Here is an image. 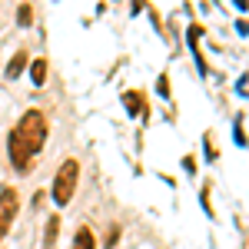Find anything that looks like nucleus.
<instances>
[{"mask_svg":"<svg viewBox=\"0 0 249 249\" xmlns=\"http://www.w3.org/2000/svg\"><path fill=\"white\" fill-rule=\"evenodd\" d=\"M73 249H96V236H93L90 226H80L73 232Z\"/></svg>","mask_w":249,"mask_h":249,"instance_id":"obj_6","label":"nucleus"},{"mask_svg":"<svg viewBox=\"0 0 249 249\" xmlns=\"http://www.w3.org/2000/svg\"><path fill=\"white\" fill-rule=\"evenodd\" d=\"M30 17H34V10H30V3H20V7H17V23H20V27H30V23H34Z\"/></svg>","mask_w":249,"mask_h":249,"instance_id":"obj_10","label":"nucleus"},{"mask_svg":"<svg viewBox=\"0 0 249 249\" xmlns=\"http://www.w3.org/2000/svg\"><path fill=\"white\" fill-rule=\"evenodd\" d=\"M47 136H50V126H47V116L40 113V110H27V113L20 116L17 126L7 136V153H10L14 170H20V173L30 170V163L43 150Z\"/></svg>","mask_w":249,"mask_h":249,"instance_id":"obj_1","label":"nucleus"},{"mask_svg":"<svg viewBox=\"0 0 249 249\" xmlns=\"http://www.w3.org/2000/svg\"><path fill=\"white\" fill-rule=\"evenodd\" d=\"M199 34H203V27H199V23H193L186 37H190V50H193V57H196V67H199V73H210L206 60H203V53H199Z\"/></svg>","mask_w":249,"mask_h":249,"instance_id":"obj_4","label":"nucleus"},{"mask_svg":"<svg viewBox=\"0 0 249 249\" xmlns=\"http://www.w3.org/2000/svg\"><path fill=\"white\" fill-rule=\"evenodd\" d=\"M156 93L163 96V100H170V77H166V73L156 80Z\"/></svg>","mask_w":249,"mask_h":249,"instance_id":"obj_11","label":"nucleus"},{"mask_svg":"<svg viewBox=\"0 0 249 249\" xmlns=\"http://www.w3.org/2000/svg\"><path fill=\"white\" fill-rule=\"evenodd\" d=\"M30 80H34V87H43V80H47V60L43 57L30 63Z\"/></svg>","mask_w":249,"mask_h":249,"instance_id":"obj_8","label":"nucleus"},{"mask_svg":"<svg viewBox=\"0 0 249 249\" xmlns=\"http://www.w3.org/2000/svg\"><path fill=\"white\" fill-rule=\"evenodd\" d=\"M123 107H126L130 116H136L143 110V93H140V90H126V93H123Z\"/></svg>","mask_w":249,"mask_h":249,"instance_id":"obj_7","label":"nucleus"},{"mask_svg":"<svg viewBox=\"0 0 249 249\" xmlns=\"http://www.w3.org/2000/svg\"><path fill=\"white\" fill-rule=\"evenodd\" d=\"M116 239H120V226H110L107 239H103V246H107V249H113V246H116Z\"/></svg>","mask_w":249,"mask_h":249,"instance_id":"obj_12","label":"nucleus"},{"mask_svg":"<svg viewBox=\"0 0 249 249\" xmlns=\"http://www.w3.org/2000/svg\"><path fill=\"white\" fill-rule=\"evenodd\" d=\"M232 136H236V143H239V146H246V133H243V130H239V126H236V130H232Z\"/></svg>","mask_w":249,"mask_h":249,"instance_id":"obj_13","label":"nucleus"},{"mask_svg":"<svg viewBox=\"0 0 249 249\" xmlns=\"http://www.w3.org/2000/svg\"><path fill=\"white\" fill-rule=\"evenodd\" d=\"M236 30H239L243 37H249V23H246V20H239V23H236Z\"/></svg>","mask_w":249,"mask_h":249,"instance_id":"obj_14","label":"nucleus"},{"mask_svg":"<svg viewBox=\"0 0 249 249\" xmlns=\"http://www.w3.org/2000/svg\"><path fill=\"white\" fill-rule=\"evenodd\" d=\"M57 232H60V219H57V216H50V219H47V236H43V249H53V243H57Z\"/></svg>","mask_w":249,"mask_h":249,"instance_id":"obj_9","label":"nucleus"},{"mask_svg":"<svg viewBox=\"0 0 249 249\" xmlns=\"http://www.w3.org/2000/svg\"><path fill=\"white\" fill-rule=\"evenodd\" d=\"M27 63H30V57H27V50H17L14 57H10V63H7V73L3 77L7 80H17L23 70H27Z\"/></svg>","mask_w":249,"mask_h":249,"instance_id":"obj_5","label":"nucleus"},{"mask_svg":"<svg viewBox=\"0 0 249 249\" xmlns=\"http://www.w3.org/2000/svg\"><path fill=\"white\" fill-rule=\"evenodd\" d=\"M77 179H80V163L77 160H63L57 176H53V203L57 206H70V199L77 193Z\"/></svg>","mask_w":249,"mask_h":249,"instance_id":"obj_2","label":"nucleus"},{"mask_svg":"<svg viewBox=\"0 0 249 249\" xmlns=\"http://www.w3.org/2000/svg\"><path fill=\"white\" fill-rule=\"evenodd\" d=\"M17 210H20V196L14 186H0V239L10 232L14 219H17Z\"/></svg>","mask_w":249,"mask_h":249,"instance_id":"obj_3","label":"nucleus"},{"mask_svg":"<svg viewBox=\"0 0 249 249\" xmlns=\"http://www.w3.org/2000/svg\"><path fill=\"white\" fill-rule=\"evenodd\" d=\"M143 10V0H133V14H140Z\"/></svg>","mask_w":249,"mask_h":249,"instance_id":"obj_16","label":"nucleus"},{"mask_svg":"<svg viewBox=\"0 0 249 249\" xmlns=\"http://www.w3.org/2000/svg\"><path fill=\"white\" fill-rule=\"evenodd\" d=\"M232 3H236L239 10H246V7H249V0H232Z\"/></svg>","mask_w":249,"mask_h":249,"instance_id":"obj_15","label":"nucleus"}]
</instances>
